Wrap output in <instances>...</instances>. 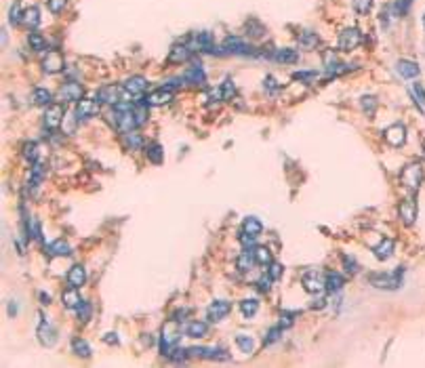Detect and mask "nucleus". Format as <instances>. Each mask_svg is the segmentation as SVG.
Returning <instances> with one entry per match:
<instances>
[{
	"mask_svg": "<svg viewBox=\"0 0 425 368\" xmlns=\"http://www.w3.org/2000/svg\"><path fill=\"white\" fill-rule=\"evenodd\" d=\"M144 103H133V101H122L118 105H114V110L110 114V122L112 127L120 133H129V131H135L137 127L146 125L148 120V112L146 108H141Z\"/></svg>",
	"mask_w": 425,
	"mask_h": 368,
	"instance_id": "obj_1",
	"label": "nucleus"
},
{
	"mask_svg": "<svg viewBox=\"0 0 425 368\" xmlns=\"http://www.w3.org/2000/svg\"><path fill=\"white\" fill-rule=\"evenodd\" d=\"M402 276H404V267H398L396 274H373L368 276V282L375 288L381 290H396L402 286Z\"/></svg>",
	"mask_w": 425,
	"mask_h": 368,
	"instance_id": "obj_2",
	"label": "nucleus"
},
{
	"mask_svg": "<svg viewBox=\"0 0 425 368\" xmlns=\"http://www.w3.org/2000/svg\"><path fill=\"white\" fill-rule=\"evenodd\" d=\"M400 183L406 187V189H411V191H417L423 183V166L419 162H411V164H406L400 173Z\"/></svg>",
	"mask_w": 425,
	"mask_h": 368,
	"instance_id": "obj_3",
	"label": "nucleus"
},
{
	"mask_svg": "<svg viewBox=\"0 0 425 368\" xmlns=\"http://www.w3.org/2000/svg\"><path fill=\"white\" fill-rule=\"evenodd\" d=\"M177 341H179V328H177L175 320H169L164 322L162 330H160V352L162 356H171L173 354V349L177 345Z\"/></svg>",
	"mask_w": 425,
	"mask_h": 368,
	"instance_id": "obj_4",
	"label": "nucleus"
},
{
	"mask_svg": "<svg viewBox=\"0 0 425 368\" xmlns=\"http://www.w3.org/2000/svg\"><path fill=\"white\" fill-rule=\"evenodd\" d=\"M263 232V223L257 219V217H246L242 221V227H240V240L246 244V247H251L255 244V240L259 238V234Z\"/></svg>",
	"mask_w": 425,
	"mask_h": 368,
	"instance_id": "obj_5",
	"label": "nucleus"
},
{
	"mask_svg": "<svg viewBox=\"0 0 425 368\" xmlns=\"http://www.w3.org/2000/svg\"><path fill=\"white\" fill-rule=\"evenodd\" d=\"M42 125L49 131H57L63 125V105L61 103L49 105L46 112H44V118H42Z\"/></svg>",
	"mask_w": 425,
	"mask_h": 368,
	"instance_id": "obj_6",
	"label": "nucleus"
},
{
	"mask_svg": "<svg viewBox=\"0 0 425 368\" xmlns=\"http://www.w3.org/2000/svg\"><path fill=\"white\" fill-rule=\"evenodd\" d=\"M362 42V32L358 30V28H345V30H341V34H339V51H353L358 44Z\"/></svg>",
	"mask_w": 425,
	"mask_h": 368,
	"instance_id": "obj_7",
	"label": "nucleus"
},
{
	"mask_svg": "<svg viewBox=\"0 0 425 368\" xmlns=\"http://www.w3.org/2000/svg\"><path fill=\"white\" fill-rule=\"evenodd\" d=\"M122 93H125V86H118V84H108V86H103V89H99L97 93V101L99 103H108V105H118L122 103Z\"/></svg>",
	"mask_w": 425,
	"mask_h": 368,
	"instance_id": "obj_8",
	"label": "nucleus"
},
{
	"mask_svg": "<svg viewBox=\"0 0 425 368\" xmlns=\"http://www.w3.org/2000/svg\"><path fill=\"white\" fill-rule=\"evenodd\" d=\"M171 99H173V89H169V86H160L158 91L150 93L146 99H139L137 103H144V105H148V108H158V105L169 103Z\"/></svg>",
	"mask_w": 425,
	"mask_h": 368,
	"instance_id": "obj_9",
	"label": "nucleus"
},
{
	"mask_svg": "<svg viewBox=\"0 0 425 368\" xmlns=\"http://www.w3.org/2000/svg\"><path fill=\"white\" fill-rule=\"evenodd\" d=\"M190 358H208V360H227V349L221 347H190Z\"/></svg>",
	"mask_w": 425,
	"mask_h": 368,
	"instance_id": "obj_10",
	"label": "nucleus"
},
{
	"mask_svg": "<svg viewBox=\"0 0 425 368\" xmlns=\"http://www.w3.org/2000/svg\"><path fill=\"white\" fill-rule=\"evenodd\" d=\"M38 341L44 345V347H51V345H55L57 341V330L55 326H53L44 315H40V322H38Z\"/></svg>",
	"mask_w": 425,
	"mask_h": 368,
	"instance_id": "obj_11",
	"label": "nucleus"
},
{
	"mask_svg": "<svg viewBox=\"0 0 425 368\" xmlns=\"http://www.w3.org/2000/svg\"><path fill=\"white\" fill-rule=\"evenodd\" d=\"M63 69V55L59 51H49L42 57V72L44 74H59Z\"/></svg>",
	"mask_w": 425,
	"mask_h": 368,
	"instance_id": "obj_12",
	"label": "nucleus"
},
{
	"mask_svg": "<svg viewBox=\"0 0 425 368\" xmlns=\"http://www.w3.org/2000/svg\"><path fill=\"white\" fill-rule=\"evenodd\" d=\"M84 97V89H82V84L78 82H65L61 89L57 91V99L61 101H80Z\"/></svg>",
	"mask_w": 425,
	"mask_h": 368,
	"instance_id": "obj_13",
	"label": "nucleus"
},
{
	"mask_svg": "<svg viewBox=\"0 0 425 368\" xmlns=\"http://www.w3.org/2000/svg\"><path fill=\"white\" fill-rule=\"evenodd\" d=\"M383 137L392 148H402L406 143V127L404 125H392V127L385 129Z\"/></svg>",
	"mask_w": 425,
	"mask_h": 368,
	"instance_id": "obj_14",
	"label": "nucleus"
},
{
	"mask_svg": "<svg viewBox=\"0 0 425 368\" xmlns=\"http://www.w3.org/2000/svg\"><path fill=\"white\" fill-rule=\"evenodd\" d=\"M301 284H303V288L312 295H320L326 284H324V276L322 274H316V272H308L303 276V280H301Z\"/></svg>",
	"mask_w": 425,
	"mask_h": 368,
	"instance_id": "obj_15",
	"label": "nucleus"
},
{
	"mask_svg": "<svg viewBox=\"0 0 425 368\" xmlns=\"http://www.w3.org/2000/svg\"><path fill=\"white\" fill-rule=\"evenodd\" d=\"M223 48H227L229 53H236V55H255V48L246 44L240 36H227L223 40Z\"/></svg>",
	"mask_w": 425,
	"mask_h": 368,
	"instance_id": "obj_16",
	"label": "nucleus"
},
{
	"mask_svg": "<svg viewBox=\"0 0 425 368\" xmlns=\"http://www.w3.org/2000/svg\"><path fill=\"white\" fill-rule=\"evenodd\" d=\"M99 114V101L97 99H80L76 105V118L78 120H88Z\"/></svg>",
	"mask_w": 425,
	"mask_h": 368,
	"instance_id": "obj_17",
	"label": "nucleus"
},
{
	"mask_svg": "<svg viewBox=\"0 0 425 368\" xmlns=\"http://www.w3.org/2000/svg\"><path fill=\"white\" fill-rule=\"evenodd\" d=\"M229 301H223V299H219V301H212L210 305H208V309H206V318H208V322H221L225 315L229 313Z\"/></svg>",
	"mask_w": 425,
	"mask_h": 368,
	"instance_id": "obj_18",
	"label": "nucleus"
},
{
	"mask_svg": "<svg viewBox=\"0 0 425 368\" xmlns=\"http://www.w3.org/2000/svg\"><path fill=\"white\" fill-rule=\"evenodd\" d=\"M398 215L406 225H413L417 219V200L415 198H406L398 206Z\"/></svg>",
	"mask_w": 425,
	"mask_h": 368,
	"instance_id": "obj_19",
	"label": "nucleus"
},
{
	"mask_svg": "<svg viewBox=\"0 0 425 368\" xmlns=\"http://www.w3.org/2000/svg\"><path fill=\"white\" fill-rule=\"evenodd\" d=\"M125 93H129L131 97H135V99H139L141 95L146 93V89H148V80L144 78V76H131L129 80H125Z\"/></svg>",
	"mask_w": 425,
	"mask_h": 368,
	"instance_id": "obj_20",
	"label": "nucleus"
},
{
	"mask_svg": "<svg viewBox=\"0 0 425 368\" xmlns=\"http://www.w3.org/2000/svg\"><path fill=\"white\" fill-rule=\"evenodd\" d=\"M190 55H192V46L179 42V44H175L171 48V53H169V63H183V61L190 59Z\"/></svg>",
	"mask_w": 425,
	"mask_h": 368,
	"instance_id": "obj_21",
	"label": "nucleus"
},
{
	"mask_svg": "<svg viewBox=\"0 0 425 368\" xmlns=\"http://www.w3.org/2000/svg\"><path fill=\"white\" fill-rule=\"evenodd\" d=\"M46 255L49 257H69L72 255V247L65 240H53L46 247Z\"/></svg>",
	"mask_w": 425,
	"mask_h": 368,
	"instance_id": "obj_22",
	"label": "nucleus"
},
{
	"mask_svg": "<svg viewBox=\"0 0 425 368\" xmlns=\"http://www.w3.org/2000/svg\"><path fill=\"white\" fill-rule=\"evenodd\" d=\"M181 80L187 82V84H194V86H202L206 82V74H204V69L200 65H192Z\"/></svg>",
	"mask_w": 425,
	"mask_h": 368,
	"instance_id": "obj_23",
	"label": "nucleus"
},
{
	"mask_svg": "<svg viewBox=\"0 0 425 368\" xmlns=\"http://www.w3.org/2000/svg\"><path fill=\"white\" fill-rule=\"evenodd\" d=\"M270 57H272L274 61H278V63L293 65V63H297V61H299V53H297L295 48H280V51L272 53Z\"/></svg>",
	"mask_w": 425,
	"mask_h": 368,
	"instance_id": "obj_24",
	"label": "nucleus"
},
{
	"mask_svg": "<svg viewBox=\"0 0 425 368\" xmlns=\"http://www.w3.org/2000/svg\"><path fill=\"white\" fill-rule=\"evenodd\" d=\"M396 69H398V74H400L402 78H406V80H411V78H417V76H419V65H417L415 61H411V59H400L398 65H396Z\"/></svg>",
	"mask_w": 425,
	"mask_h": 368,
	"instance_id": "obj_25",
	"label": "nucleus"
},
{
	"mask_svg": "<svg viewBox=\"0 0 425 368\" xmlns=\"http://www.w3.org/2000/svg\"><path fill=\"white\" fill-rule=\"evenodd\" d=\"M394 249H396V242L392 238H381V242L375 247V257L379 261H385L394 255Z\"/></svg>",
	"mask_w": 425,
	"mask_h": 368,
	"instance_id": "obj_26",
	"label": "nucleus"
},
{
	"mask_svg": "<svg viewBox=\"0 0 425 368\" xmlns=\"http://www.w3.org/2000/svg\"><path fill=\"white\" fill-rule=\"evenodd\" d=\"M84 282H86V272H84V267L82 265L69 267V272H67V284L74 286V288H80V286H84Z\"/></svg>",
	"mask_w": 425,
	"mask_h": 368,
	"instance_id": "obj_27",
	"label": "nucleus"
},
{
	"mask_svg": "<svg viewBox=\"0 0 425 368\" xmlns=\"http://www.w3.org/2000/svg\"><path fill=\"white\" fill-rule=\"evenodd\" d=\"M40 19H42V13H40V9L38 7H28L26 9V13H23V26L26 28H30V30H36L38 26H40Z\"/></svg>",
	"mask_w": 425,
	"mask_h": 368,
	"instance_id": "obj_28",
	"label": "nucleus"
},
{
	"mask_svg": "<svg viewBox=\"0 0 425 368\" xmlns=\"http://www.w3.org/2000/svg\"><path fill=\"white\" fill-rule=\"evenodd\" d=\"M343 282H345V278H343V274H339V272H326V276H324V284H326V290L328 292H339L341 290V286H343Z\"/></svg>",
	"mask_w": 425,
	"mask_h": 368,
	"instance_id": "obj_29",
	"label": "nucleus"
},
{
	"mask_svg": "<svg viewBox=\"0 0 425 368\" xmlns=\"http://www.w3.org/2000/svg\"><path fill=\"white\" fill-rule=\"evenodd\" d=\"M206 330H208V324L206 322H196V320H192L183 326V332L192 339H202L206 335Z\"/></svg>",
	"mask_w": 425,
	"mask_h": 368,
	"instance_id": "obj_30",
	"label": "nucleus"
},
{
	"mask_svg": "<svg viewBox=\"0 0 425 368\" xmlns=\"http://www.w3.org/2000/svg\"><path fill=\"white\" fill-rule=\"evenodd\" d=\"M61 301H63V305H65L67 309H76V307L82 303L80 295H78V288H74V286L65 288V290H63V295H61Z\"/></svg>",
	"mask_w": 425,
	"mask_h": 368,
	"instance_id": "obj_31",
	"label": "nucleus"
},
{
	"mask_svg": "<svg viewBox=\"0 0 425 368\" xmlns=\"http://www.w3.org/2000/svg\"><path fill=\"white\" fill-rule=\"evenodd\" d=\"M194 44H196L202 53H212V34L210 32H200L194 36Z\"/></svg>",
	"mask_w": 425,
	"mask_h": 368,
	"instance_id": "obj_32",
	"label": "nucleus"
},
{
	"mask_svg": "<svg viewBox=\"0 0 425 368\" xmlns=\"http://www.w3.org/2000/svg\"><path fill=\"white\" fill-rule=\"evenodd\" d=\"M217 95H219V99H221V101H229V99H234V97H236V86H234V82L229 80V78H225V80L219 84Z\"/></svg>",
	"mask_w": 425,
	"mask_h": 368,
	"instance_id": "obj_33",
	"label": "nucleus"
},
{
	"mask_svg": "<svg viewBox=\"0 0 425 368\" xmlns=\"http://www.w3.org/2000/svg\"><path fill=\"white\" fill-rule=\"evenodd\" d=\"M26 234L30 238H34V240L42 242V225H40V219H36V217L28 219V223H26Z\"/></svg>",
	"mask_w": 425,
	"mask_h": 368,
	"instance_id": "obj_34",
	"label": "nucleus"
},
{
	"mask_svg": "<svg viewBox=\"0 0 425 368\" xmlns=\"http://www.w3.org/2000/svg\"><path fill=\"white\" fill-rule=\"evenodd\" d=\"M72 349H74V354L78 358H91V354H93V347L88 345L84 339H80V337L72 339Z\"/></svg>",
	"mask_w": 425,
	"mask_h": 368,
	"instance_id": "obj_35",
	"label": "nucleus"
},
{
	"mask_svg": "<svg viewBox=\"0 0 425 368\" xmlns=\"http://www.w3.org/2000/svg\"><path fill=\"white\" fill-rule=\"evenodd\" d=\"M125 137H122V141H125V145L129 148V150H141L144 148V137H141L139 133H135V131H129V133H122Z\"/></svg>",
	"mask_w": 425,
	"mask_h": 368,
	"instance_id": "obj_36",
	"label": "nucleus"
},
{
	"mask_svg": "<svg viewBox=\"0 0 425 368\" xmlns=\"http://www.w3.org/2000/svg\"><path fill=\"white\" fill-rule=\"evenodd\" d=\"M30 101H32L34 105H51L53 95H51V91H46V89H34Z\"/></svg>",
	"mask_w": 425,
	"mask_h": 368,
	"instance_id": "obj_37",
	"label": "nucleus"
},
{
	"mask_svg": "<svg viewBox=\"0 0 425 368\" xmlns=\"http://www.w3.org/2000/svg\"><path fill=\"white\" fill-rule=\"evenodd\" d=\"M253 257H255L257 265H270V263L274 261L270 249H265V247H253Z\"/></svg>",
	"mask_w": 425,
	"mask_h": 368,
	"instance_id": "obj_38",
	"label": "nucleus"
},
{
	"mask_svg": "<svg viewBox=\"0 0 425 368\" xmlns=\"http://www.w3.org/2000/svg\"><path fill=\"white\" fill-rule=\"evenodd\" d=\"M28 44H30V48H32V51H36V53L44 51V46H46L44 36H42L40 32H36V30H32V32L28 34Z\"/></svg>",
	"mask_w": 425,
	"mask_h": 368,
	"instance_id": "obj_39",
	"label": "nucleus"
},
{
	"mask_svg": "<svg viewBox=\"0 0 425 368\" xmlns=\"http://www.w3.org/2000/svg\"><path fill=\"white\" fill-rule=\"evenodd\" d=\"M253 265H257V263H255V257H253V249H251V251H244V253L238 257V269H240V272H251Z\"/></svg>",
	"mask_w": 425,
	"mask_h": 368,
	"instance_id": "obj_40",
	"label": "nucleus"
},
{
	"mask_svg": "<svg viewBox=\"0 0 425 368\" xmlns=\"http://www.w3.org/2000/svg\"><path fill=\"white\" fill-rule=\"evenodd\" d=\"M74 311H76V315H78V320H80L82 324H86L88 320H91V315H93V303H91V301H82Z\"/></svg>",
	"mask_w": 425,
	"mask_h": 368,
	"instance_id": "obj_41",
	"label": "nucleus"
},
{
	"mask_svg": "<svg viewBox=\"0 0 425 368\" xmlns=\"http://www.w3.org/2000/svg\"><path fill=\"white\" fill-rule=\"evenodd\" d=\"M148 160L152 162V164H162V160H164V154H162V148L158 145V143H152V145H148Z\"/></svg>",
	"mask_w": 425,
	"mask_h": 368,
	"instance_id": "obj_42",
	"label": "nucleus"
},
{
	"mask_svg": "<svg viewBox=\"0 0 425 368\" xmlns=\"http://www.w3.org/2000/svg\"><path fill=\"white\" fill-rule=\"evenodd\" d=\"M38 156H40V152H38V143H34V141H28L26 145H23V158L28 162H38Z\"/></svg>",
	"mask_w": 425,
	"mask_h": 368,
	"instance_id": "obj_43",
	"label": "nucleus"
},
{
	"mask_svg": "<svg viewBox=\"0 0 425 368\" xmlns=\"http://www.w3.org/2000/svg\"><path fill=\"white\" fill-rule=\"evenodd\" d=\"M413 97H415L417 108L425 114V89H423V84H421V82H415V84H413Z\"/></svg>",
	"mask_w": 425,
	"mask_h": 368,
	"instance_id": "obj_44",
	"label": "nucleus"
},
{
	"mask_svg": "<svg viewBox=\"0 0 425 368\" xmlns=\"http://www.w3.org/2000/svg\"><path fill=\"white\" fill-rule=\"evenodd\" d=\"M257 309H259V301L257 299H244L240 303V311H242V315H246V318H253V315L257 313Z\"/></svg>",
	"mask_w": 425,
	"mask_h": 368,
	"instance_id": "obj_45",
	"label": "nucleus"
},
{
	"mask_svg": "<svg viewBox=\"0 0 425 368\" xmlns=\"http://www.w3.org/2000/svg\"><path fill=\"white\" fill-rule=\"evenodd\" d=\"M236 345L242 349L244 354H253V352H255V341H253V337H249V335H238V337H236Z\"/></svg>",
	"mask_w": 425,
	"mask_h": 368,
	"instance_id": "obj_46",
	"label": "nucleus"
},
{
	"mask_svg": "<svg viewBox=\"0 0 425 368\" xmlns=\"http://www.w3.org/2000/svg\"><path fill=\"white\" fill-rule=\"evenodd\" d=\"M23 13H26V9L21 7V3H15V5L11 7V13H9V21H11L13 26H19V23L23 21Z\"/></svg>",
	"mask_w": 425,
	"mask_h": 368,
	"instance_id": "obj_47",
	"label": "nucleus"
},
{
	"mask_svg": "<svg viewBox=\"0 0 425 368\" xmlns=\"http://www.w3.org/2000/svg\"><path fill=\"white\" fill-rule=\"evenodd\" d=\"M244 30H246V34H249V36H253V38H261L263 34H265L263 26H261L257 19H249V21H246V26H244Z\"/></svg>",
	"mask_w": 425,
	"mask_h": 368,
	"instance_id": "obj_48",
	"label": "nucleus"
},
{
	"mask_svg": "<svg viewBox=\"0 0 425 368\" xmlns=\"http://www.w3.org/2000/svg\"><path fill=\"white\" fill-rule=\"evenodd\" d=\"M318 42H320V38H318L314 32H303V34L299 36V44H301V46H305V48H316Z\"/></svg>",
	"mask_w": 425,
	"mask_h": 368,
	"instance_id": "obj_49",
	"label": "nucleus"
},
{
	"mask_svg": "<svg viewBox=\"0 0 425 368\" xmlns=\"http://www.w3.org/2000/svg\"><path fill=\"white\" fill-rule=\"evenodd\" d=\"M42 177H44V168H42V164L34 162V166H32V175H30V187H36V185H40Z\"/></svg>",
	"mask_w": 425,
	"mask_h": 368,
	"instance_id": "obj_50",
	"label": "nucleus"
},
{
	"mask_svg": "<svg viewBox=\"0 0 425 368\" xmlns=\"http://www.w3.org/2000/svg\"><path fill=\"white\" fill-rule=\"evenodd\" d=\"M353 5V11L358 15H366L370 9H373V0H351Z\"/></svg>",
	"mask_w": 425,
	"mask_h": 368,
	"instance_id": "obj_51",
	"label": "nucleus"
},
{
	"mask_svg": "<svg viewBox=\"0 0 425 368\" xmlns=\"http://www.w3.org/2000/svg\"><path fill=\"white\" fill-rule=\"evenodd\" d=\"M360 105H362V110H364L368 116H373V110L377 108V99H375V97H362V99H360Z\"/></svg>",
	"mask_w": 425,
	"mask_h": 368,
	"instance_id": "obj_52",
	"label": "nucleus"
},
{
	"mask_svg": "<svg viewBox=\"0 0 425 368\" xmlns=\"http://www.w3.org/2000/svg\"><path fill=\"white\" fill-rule=\"evenodd\" d=\"M263 89H265V93H268V95H276L280 91V84H278V80L274 76H268V78H265V86H263Z\"/></svg>",
	"mask_w": 425,
	"mask_h": 368,
	"instance_id": "obj_53",
	"label": "nucleus"
},
{
	"mask_svg": "<svg viewBox=\"0 0 425 368\" xmlns=\"http://www.w3.org/2000/svg\"><path fill=\"white\" fill-rule=\"evenodd\" d=\"M268 276H270V280L272 282H276V280H280L282 278V265L280 263H270V269H268Z\"/></svg>",
	"mask_w": 425,
	"mask_h": 368,
	"instance_id": "obj_54",
	"label": "nucleus"
},
{
	"mask_svg": "<svg viewBox=\"0 0 425 368\" xmlns=\"http://www.w3.org/2000/svg\"><path fill=\"white\" fill-rule=\"evenodd\" d=\"M65 3H67V0H49V11L53 15H59L65 9Z\"/></svg>",
	"mask_w": 425,
	"mask_h": 368,
	"instance_id": "obj_55",
	"label": "nucleus"
},
{
	"mask_svg": "<svg viewBox=\"0 0 425 368\" xmlns=\"http://www.w3.org/2000/svg\"><path fill=\"white\" fill-rule=\"evenodd\" d=\"M280 330H282L280 326H278V328H272V330L268 332V339H265L263 343H265V345H272L274 341H278V339H280Z\"/></svg>",
	"mask_w": 425,
	"mask_h": 368,
	"instance_id": "obj_56",
	"label": "nucleus"
},
{
	"mask_svg": "<svg viewBox=\"0 0 425 368\" xmlns=\"http://www.w3.org/2000/svg\"><path fill=\"white\" fill-rule=\"evenodd\" d=\"M343 263H345V267H347V274H356L358 272L356 261H353L351 257H343Z\"/></svg>",
	"mask_w": 425,
	"mask_h": 368,
	"instance_id": "obj_57",
	"label": "nucleus"
},
{
	"mask_svg": "<svg viewBox=\"0 0 425 368\" xmlns=\"http://www.w3.org/2000/svg\"><path fill=\"white\" fill-rule=\"evenodd\" d=\"M270 282H272V280H270V276H268V278H263V280H257V284H255V286H257V290H261V292H268V290H270Z\"/></svg>",
	"mask_w": 425,
	"mask_h": 368,
	"instance_id": "obj_58",
	"label": "nucleus"
},
{
	"mask_svg": "<svg viewBox=\"0 0 425 368\" xmlns=\"http://www.w3.org/2000/svg\"><path fill=\"white\" fill-rule=\"evenodd\" d=\"M293 318H295L293 313H282V318H280V328H289V326L293 324Z\"/></svg>",
	"mask_w": 425,
	"mask_h": 368,
	"instance_id": "obj_59",
	"label": "nucleus"
},
{
	"mask_svg": "<svg viewBox=\"0 0 425 368\" xmlns=\"http://www.w3.org/2000/svg\"><path fill=\"white\" fill-rule=\"evenodd\" d=\"M316 76H318L316 72H297V74H293L295 80H312V78H316Z\"/></svg>",
	"mask_w": 425,
	"mask_h": 368,
	"instance_id": "obj_60",
	"label": "nucleus"
},
{
	"mask_svg": "<svg viewBox=\"0 0 425 368\" xmlns=\"http://www.w3.org/2000/svg\"><path fill=\"white\" fill-rule=\"evenodd\" d=\"M312 307H314V309H322V307H326V299H316Z\"/></svg>",
	"mask_w": 425,
	"mask_h": 368,
	"instance_id": "obj_61",
	"label": "nucleus"
},
{
	"mask_svg": "<svg viewBox=\"0 0 425 368\" xmlns=\"http://www.w3.org/2000/svg\"><path fill=\"white\" fill-rule=\"evenodd\" d=\"M103 341H105V343H108V341H110V343H118V341H116V335H114V332H110V335H105V337H103Z\"/></svg>",
	"mask_w": 425,
	"mask_h": 368,
	"instance_id": "obj_62",
	"label": "nucleus"
},
{
	"mask_svg": "<svg viewBox=\"0 0 425 368\" xmlns=\"http://www.w3.org/2000/svg\"><path fill=\"white\" fill-rule=\"evenodd\" d=\"M423 26H425V13H423Z\"/></svg>",
	"mask_w": 425,
	"mask_h": 368,
	"instance_id": "obj_63",
	"label": "nucleus"
},
{
	"mask_svg": "<svg viewBox=\"0 0 425 368\" xmlns=\"http://www.w3.org/2000/svg\"><path fill=\"white\" fill-rule=\"evenodd\" d=\"M423 150H425V141H423Z\"/></svg>",
	"mask_w": 425,
	"mask_h": 368,
	"instance_id": "obj_64",
	"label": "nucleus"
}]
</instances>
